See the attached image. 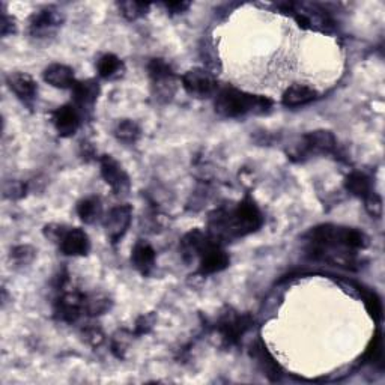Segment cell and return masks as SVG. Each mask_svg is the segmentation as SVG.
<instances>
[{"label":"cell","mask_w":385,"mask_h":385,"mask_svg":"<svg viewBox=\"0 0 385 385\" xmlns=\"http://www.w3.org/2000/svg\"><path fill=\"white\" fill-rule=\"evenodd\" d=\"M44 80L48 83V85L60 88V89H72L76 85L74 71H72L69 67L60 65V64L50 65L44 71Z\"/></svg>","instance_id":"obj_16"},{"label":"cell","mask_w":385,"mask_h":385,"mask_svg":"<svg viewBox=\"0 0 385 385\" xmlns=\"http://www.w3.org/2000/svg\"><path fill=\"white\" fill-rule=\"evenodd\" d=\"M271 104L265 97L250 95L235 88H224L217 93L215 110L226 118H239L252 112L265 113Z\"/></svg>","instance_id":"obj_2"},{"label":"cell","mask_w":385,"mask_h":385,"mask_svg":"<svg viewBox=\"0 0 385 385\" xmlns=\"http://www.w3.org/2000/svg\"><path fill=\"white\" fill-rule=\"evenodd\" d=\"M264 223V217L259 211L257 205L252 197H245L244 201L236 205L235 210L229 212H217V217H212L211 235L218 241L223 235L227 236H245L248 234L256 232Z\"/></svg>","instance_id":"obj_1"},{"label":"cell","mask_w":385,"mask_h":385,"mask_svg":"<svg viewBox=\"0 0 385 385\" xmlns=\"http://www.w3.org/2000/svg\"><path fill=\"white\" fill-rule=\"evenodd\" d=\"M26 191V187L18 182V181H13L9 185H6L5 189V196L11 197V199H18V197H23Z\"/></svg>","instance_id":"obj_29"},{"label":"cell","mask_w":385,"mask_h":385,"mask_svg":"<svg viewBox=\"0 0 385 385\" xmlns=\"http://www.w3.org/2000/svg\"><path fill=\"white\" fill-rule=\"evenodd\" d=\"M384 345H382V337L381 332H377V336H374L370 342V345L366 349V353H364V360L370 364H379L382 361V351Z\"/></svg>","instance_id":"obj_25"},{"label":"cell","mask_w":385,"mask_h":385,"mask_svg":"<svg viewBox=\"0 0 385 385\" xmlns=\"http://www.w3.org/2000/svg\"><path fill=\"white\" fill-rule=\"evenodd\" d=\"M34 256H35V250L32 247H29V245L15 247L13 250V253H11V257L20 265L29 264L34 259Z\"/></svg>","instance_id":"obj_27"},{"label":"cell","mask_w":385,"mask_h":385,"mask_svg":"<svg viewBox=\"0 0 385 385\" xmlns=\"http://www.w3.org/2000/svg\"><path fill=\"white\" fill-rule=\"evenodd\" d=\"M101 176L106 181L114 194H125L130 190V178L121 164L112 155H102L101 160Z\"/></svg>","instance_id":"obj_6"},{"label":"cell","mask_w":385,"mask_h":385,"mask_svg":"<svg viewBox=\"0 0 385 385\" xmlns=\"http://www.w3.org/2000/svg\"><path fill=\"white\" fill-rule=\"evenodd\" d=\"M148 71L155 86L158 88L160 95L170 97L175 90V76L168 62L163 59H152L148 65Z\"/></svg>","instance_id":"obj_9"},{"label":"cell","mask_w":385,"mask_h":385,"mask_svg":"<svg viewBox=\"0 0 385 385\" xmlns=\"http://www.w3.org/2000/svg\"><path fill=\"white\" fill-rule=\"evenodd\" d=\"M77 214L81 218V222L86 224L97 223L102 215V206L98 197H88L77 205Z\"/></svg>","instance_id":"obj_19"},{"label":"cell","mask_w":385,"mask_h":385,"mask_svg":"<svg viewBox=\"0 0 385 385\" xmlns=\"http://www.w3.org/2000/svg\"><path fill=\"white\" fill-rule=\"evenodd\" d=\"M229 262H231V259H229L227 253L222 248V245L215 244L208 248L206 252L201 256L199 273L203 276L220 273L229 266Z\"/></svg>","instance_id":"obj_13"},{"label":"cell","mask_w":385,"mask_h":385,"mask_svg":"<svg viewBox=\"0 0 385 385\" xmlns=\"http://www.w3.org/2000/svg\"><path fill=\"white\" fill-rule=\"evenodd\" d=\"M152 319L148 318V316H143L139 319L137 325H136V332L137 335H144V332H148L151 328H152Z\"/></svg>","instance_id":"obj_30"},{"label":"cell","mask_w":385,"mask_h":385,"mask_svg":"<svg viewBox=\"0 0 385 385\" xmlns=\"http://www.w3.org/2000/svg\"><path fill=\"white\" fill-rule=\"evenodd\" d=\"M100 95V85L97 80H85L76 81L74 88H72V100H74V106L83 113L90 109L93 102L97 101Z\"/></svg>","instance_id":"obj_14"},{"label":"cell","mask_w":385,"mask_h":385,"mask_svg":"<svg viewBox=\"0 0 385 385\" xmlns=\"http://www.w3.org/2000/svg\"><path fill=\"white\" fill-rule=\"evenodd\" d=\"M345 187L346 190L353 194V196H358V197H366L367 194L372 193V184H370V180L367 178L366 175L361 173V172H353L351 173L346 181H345Z\"/></svg>","instance_id":"obj_21"},{"label":"cell","mask_w":385,"mask_h":385,"mask_svg":"<svg viewBox=\"0 0 385 385\" xmlns=\"http://www.w3.org/2000/svg\"><path fill=\"white\" fill-rule=\"evenodd\" d=\"M114 136L121 142L134 143L140 137V128L134 121L123 119L119 121L116 127H114Z\"/></svg>","instance_id":"obj_22"},{"label":"cell","mask_w":385,"mask_h":385,"mask_svg":"<svg viewBox=\"0 0 385 385\" xmlns=\"http://www.w3.org/2000/svg\"><path fill=\"white\" fill-rule=\"evenodd\" d=\"M337 148V140L335 134L318 130L307 133L306 136L301 139V144L297 149L298 157H309V155H318V154H331Z\"/></svg>","instance_id":"obj_4"},{"label":"cell","mask_w":385,"mask_h":385,"mask_svg":"<svg viewBox=\"0 0 385 385\" xmlns=\"http://www.w3.org/2000/svg\"><path fill=\"white\" fill-rule=\"evenodd\" d=\"M182 86L196 98H208L215 93L218 85L211 72L202 68H194L187 71L182 76Z\"/></svg>","instance_id":"obj_3"},{"label":"cell","mask_w":385,"mask_h":385,"mask_svg":"<svg viewBox=\"0 0 385 385\" xmlns=\"http://www.w3.org/2000/svg\"><path fill=\"white\" fill-rule=\"evenodd\" d=\"M6 81L9 89H11L22 101L30 104L35 100L38 86L36 81L29 74H25V72H14V74L8 76Z\"/></svg>","instance_id":"obj_15"},{"label":"cell","mask_w":385,"mask_h":385,"mask_svg":"<svg viewBox=\"0 0 385 385\" xmlns=\"http://www.w3.org/2000/svg\"><path fill=\"white\" fill-rule=\"evenodd\" d=\"M164 6L168 8L172 14H180V13H184L185 9L190 6V4L189 2H169V4H164Z\"/></svg>","instance_id":"obj_32"},{"label":"cell","mask_w":385,"mask_h":385,"mask_svg":"<svg viewBox=\"0 0 385 385\" xmlns=\"http://www.w3.org/2000/svg\"><path fill=\"white\" fill-rule=\"evenodd\" d=\"M81 112L74 106V104H68V106H62L56 112H53V123L56 131L62 137H71L76 134L80 122H81Z\"/></svg>","instance_id":"obj_8"},{"label":"cell","mask_w":385,"mask_h":385,"mask_svg":"<svg viewBox=\"0 0 385 385\" xmlns=\"http://www.w3.org/2000/svg\"><path fill=\"white\" fill-rule=\"evenodd\" d=\"M252 325V316L238 315L235 311L224 313L218 320L217 328L223 336V340L227 345H235L244 336V332Z\"/></svg>","instance_id":"obj_5"},{"label":"cell","mask_w":385,"mask_h":385,"mask_svg":"<svg viewBox=\"0 0 385 385\" xmlns=\"http://www.w3.org/2000/svg\"><path fill=\"white\" fill-rule=\"evenodd\" d=\"M97 68H98V72L100 76L102 79H118L123 74L125 71V67H123V62L118 58L114 56L112 53L109 55H104L97 64Z\"/></svg>","instance_id":"obj_20"},{"label":"cell","mask_w":385,"mask_h":385,"mask_svg":"<svg viewBox=\"0 0 385 385\" xmlns=\"http://www.w3.org/2000/svg\"><path fill=\"white\" fill-rule=\"evenodd\" d=\"M131 262L143 276L151 274V271L154 269V265H155L154 248L144 241L137 243L136 247H134V250H133Z\"/></svg>","instance_id":"obj_17"},{"label":"cell","mask_w":385,"mask_h":385,"mask_svg":"<svg viewBox=\"0 0 385 385\" xmlns=\"http://www.w3.org/2000/svg\"><path fill=\"white\" fill-rule=\"evenodd\" d=\"M59 245L67 256H86L90 250L88 234L79 227L68 229V232L62 238Z\"/></svg>","instance_id":"obj_12"},{"label":"cell","mask_w":385,"mask_h":385,"mask_svg":"<svg viewBox=\"0 0 385 385\" xmlns=\"http://www.w3.org/2000/svg\"><path fill=\"white\" fill-rule=\"evenodd\" d=\"M15 32V23L13 18H9L6 14H4L2 17V35H8V34H14Z\"/></svg>","instance_id":"obj_31"},{"label":"cell","mask_w":385,"mask_h":385,"mask_svg":"<svg viewBox=\"0 0 385 385\" xmlns=\"http://www.w3.org/2000/svg\"><path fill=\"white\" fill-rule=\"evenodd\" d=\"M133 208L130 205H119L107 214L104 218V227H106L107 235L113 244L121 241V238L128 231L131 223Z\"/></svg>","instance_id":"obj_7"},{"label":"cell","mask_w":385,"mask_h":385,"mask_svg":"<svg viewBox=\"0 0 385 385\" xmlns=\"http://www.w3.org/2000/svg\"><path fill=\"white\" fill-rule=\"evenodd\" d=\"M119 9L122 15L127 20H137L148 13L149 4L142 2H122L119 4Z\"/></svg>","instance_id":"obj_23"},{"label":"cell","mask_w":385,"mask_h":385,"mask_svg":"<svg viewBox=\"0 0 385 385\" xmlns=\"http://www.w3.org/2000/svg\"><path fill=\"white\" fill-rule=\"evenodd\" d=\"M67 232H68V229H65L64 226H60V224H48L44 229L46 238L51 239L53 243H60L62 238L65 236Z\"/></svg>","instance_id":"obj_28"},{"label":"cell","mask_w":385,"mask_h":385,"mask_svg":"<svg viewBox=\"0 0 385 385\" xmlns=\"http://www.w3.org/2000/svg\"><path fill=\"white\" fill-rule=\"evenodd\" d=\"M62 22H64V17L55 8L41 9L30 18V34L35 36H46L59 27Z\"/></svg>","instance_id":"obj_11"},{"label":"cell","mask_w":385,"mask_h":385,"mask_svg":"<svg viewBox=\"0 0 385 385\" xmlns=\"http://www.w3.org/2000/svg\"><path fill=\"white\" fill-rule=\"evenodd\" d=\"M364 203H366V211L374 217L379 218L382 215V201L381 197L377 193H370L366 197H364Z\"/></svg>","instance_id":"obj_26"},{"label":"cell","mask_w":385,"mask_h":385,"mask_svg":"<svg viewBox=\"0 0 385 385\" xmlns=\"http://www.w3.org/2000/svg\"><path fill=\"white\" fill-rule=\"evenodd\" d=\"M85 303L86 297L79 292L64 294L56 303V316L60 320L72 324V322H76L80 318L81 311L85 310Z\"/></svg>","instance_id":"obj_10"},{"label":"cell","mask_w":385,"mask_h":385,"mask_svg":"<svg viewBox=\"0 0 385 385\" xmlns=\"http://www.w3.org/2000/svg\"><path fill=\"white\" fill-rule=\"evenodd\" d=\"M361 295L364 299V306H366L369 315L374 320H381L382 319V304L379 297L374 292H367V290H361Z\"/></svg>","instance_id":"obj_24"},{"label":"cell","mask_w":385,"mask_h":385,"mask_svg":"<svg viewBox=\"0 0 385 385\" xmlns=\"http://www.w3.org/2000/svg\"><path fill=\"white\" fill-rule=\"evenodd\" d=\"M316 97L318 93L313 88L306 86V85H292L289 86L283 93L282 101L288 107H298L316 100Z\"/></svg>","instance_id":"obj_18"}]
</instances>
